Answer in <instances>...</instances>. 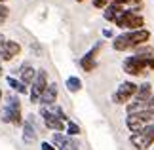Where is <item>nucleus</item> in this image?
<instances>
[{
	"label": "nucleus",
	"mask_w": 154,
	"mask_h": 150,
	"mask_svg": "<svg viewBox=\"0 0 154 150\" xmlns=\"http://www.w3.org/2000/svg\"><path fill=\"white\" fill-rule=\"evenodd\" d=\"M124 67V72L131 74V76H143L146 72L154 70V57L150 55H131V57H126L122 63Z\"/></svg>",
	"instance_id": "nucleus-1"
},
{
	"label": "nucleus",
	"mask_w": 154,
	"mask_h": 150,
	"mask_svg": "<svg viewBox=\"0 0 154 150\" xmlns=\"http://www.w3.org/2000/svg\"><path fill=\"white\" fill-rule=\"evenodd\" d=\"M2 122L4 124H14V125L23 124L21 101L14 93H8V97H6V105H4V110H2Z\"/></svg>",
	"instance_id": "nucleus-2"
},
{
	"label": "nucleus",
	"mask_w": 154,
	"mask_h": 150,
	"mask_svg": "<svg viewBox=\"0 0 154 150\" xmlns=\"http://www.w3.org/2000/svg\"><path fill=\"white\" fill-rule=\"evenodd\" d=\"M114 23H116V27L126 29V31H137V29H143L145 19L137 14V8H131V10H124L116 17Z\"/></svg>",
	"instance_id": "nucleus-3"
},
{
	"label": "nucleus",
	"mask_w": 154,
	"mask_h": 150,
	"mask_svg": "<svg viewBox=\"0 0 154 150\" xmlns=\"http://www.w3.org/2000/svg\"><path fill=\"white\" fill-rule=\"evenodd\" d=\"M129 142L137 148V150H146L154 145V124H149L143 131L139 133H131Z\"/></svg>",
	"instance_id": "nucleus-4"
},
{
	"label": "nucleus",
	"mask_w": 154,
	"mask_h": 150,
	"mask_svg": "<svg viewBox=\"0 0 154 150\" xmlns=\"http://www.w3.org/2000/svg\"><path fill=\"white\" fill-rule=\"evenodd\" d=\"M46 87H48V72L44 69H40V70H36L34 82L31 84V103H34V105L40 103V97L46 91Z\"/></svg>",
	"instance_id": "nucleus-5"
},
{
	"label": "nucleus",
	"mask_w": 154,
	"mask_h": 150,
	"mask_svg": "<svg viewBox=\"0 0 154 150\" xmlns=\"http://www.w3.org/2000/svg\"><path fill=\"white\" fill-rule=\"evenodd\" d=\"M137 84L133 82H122L120 86H118V89L114 91V95H112V101H114L116 105H128L129 99L135 97V93H137Z\"/></svg>",
	"instance_id": "nucleus-6"
},
{
	"label": "nucleus",
	"mask_w": 154,
	"mask_h": 150,
	"mask_svg": "<svg viewBox=\"0 0 154 150\" xmlns=\"http://www.w3.org/2000/svg\"><path fill=\"white\" fill-rule=\"evenodd\" d=\"M40 114H42V118H44V125H46L48 129L55 131V133H61L63 129H67L65 122L50 110V106H42V109H40Z\"/></svg>",
	"instance_id": "nucleus-7"
},
{
	"label": "nucleus",
	"mask_w": 154,
	"mask_h": 150,
	"mask_svg": "<svg viewBox=\"0 0 154 150\" xmlns=\"http://www.w3.org/2000/svg\"><path fill=\"white\" fill-rule=\"evenodd\" d=\"M38 139V129H36V116H32V114H29L25 124H23V141L27 142V145H31Z\"/></svg>",
	"instance_id": "nucleus-8"
},
{
	"label": "nucleus",
	"mask_w": 154,
	"mask_h": 150,
	"mask_svg": "<svg viewBox=\"0 0 154 150\" xmlns=\"http://www.w3.org/2000/svg\"><path fill=\"white\" fill-rule=\"evenodd\" d=\"M19 53H21L19 42H15V40H6L2 51H0V59H2V61H11V59L17 57Z\"/></svg>",
	"instance_id": "nucleus-9"
},
{
	"label": "nucleus",
	"mask_w": 154,
	"mask_h": 150,
	"mask_svg": "<svg viewBox=\"0 0 154 150\" xmlns=\"http://www.w3.org/2000/svg\"><path fill=\"white\" fill-rule=\"evenodd\" d=\"M128 32H129V42H131L133 50L139 46H145L150 40V32L146 29H137V31H128Z\"/></svg>",
	"instance_id": "nucleus-10"
},
{
	"label": "nucleus",
	"mask_w": 154,
	"mask_h": 150,
	"mask_svg": "<svg viewBox=\"0 0 154 150\" xmlns=\"http://www.w3.org/2000/svg\"><path fill=\"white\" fill-rule=\"evenodd\" d=\"M55 101H57V84H48L46 91L42 93V97H40V105L51 106V105H55Z\"/></svg>",
	"instance_id": "nucleus-11"
},
{
	"label": "nucleus",
	"mask_w": 154,
	"mask_h": 150,
	"mask_svg": "<svg viewBox=\"0 0 154 150\" xmlns=\"http://www.w3.org/2000/svg\"><path fill=\"white\" fill-rule=\"evenodd\" d=\"M126 125H128V129L131 131V133H139V131H143L146 127V124H145V120L139 116V114H128V118H126Z\"/></svg>",
	"instance_id": "nucleus-12"
},
{
	"label": "nucleus",
	"mask_w": 154,
	"mask_h": 150,
	"mask_svg": "<svg viewBox=\"0 0 154 150\" xmlns=\"http://www.w3.org/2000/svg\"><path fill=\"white\" fill-rule=\"evenodd\" d=\"M34 78H36V70H34L29 63H23L19 67V80L25 84V86H29V84L34 82Z\"/></svg>",
	"instance_id": "nucleus-13"
},
{
	"label": "nucleus",
	"mask_w": 154,
	"mask_h": 150,
	"mask_svg": "<svg viewBox=\"0 0 154 150\" xmlns=\"http://www.w3.org/2000/svg\"><path fill=\"white\" fill-rule=\"evenodd\" d=\"M112 47H114L116 51H128L131 50V42H129V32H122L118 34V36L114 38V42H112Z\"/></svg>",
	"instance_id": "nucleus-14"
},
{
	"label": "nucleus",
	"mask_w": 154,
	"mask_h": 150,
	"mask_svg": "<svg viewBox=\"0 0 154 150\" xmlns=\"http://www.w3.org/2000/svg\"><path fill=\"white\" fill-rule=\"evenodd\" d=\"M152 86L149 82H145V84H141V86L137 87V93H135V101H141V103H149V101L152 99Z\"/></svg>",
	"instance_id": "nucleus-15"
},
{
	"label": "nucleus",
	"mask_w": 154,
	"mask_h": 150,
	"mask_svg": "<svg viewBox=\"0 0 154 150\" xmlns=\"http://www.w3.org/2000/svg\"><path fill=\"white\" fill-rule=\"evenodd\" d=\"M122 11H124V6H118V4H109V6L105 8L103 17H105L106 21H112V23H114V21H116V17L120 15Z\"/></svg>",
	"instance_id": "nucleus-16"
},
{
	"label": "nucleus",
	"mask_w": 154,
	"mask_h": 150,
	"mask_svg": "<svg viewBox=\"0 0 154 150\" xmlns=\"http://www.w3.org/2000/svg\"><path fill=\"white\" fill-rule=\"evenodd\" d=\"M65 86H67V89H69L70 93H76V91H80V89H82V80H80L78 76H70V78H67Z\"/></svg>",
	"instance_id": "nucleus-17"
},
{
	"label": "nucleus",
	"mask_w": 154,
	"mask_h": 150,
	"mask_svg": "<svg viewBox=\"0 0 154 150\" xmlns=\"http://www.w3.org/2000/svg\"><path fill=\"white\" fill-rule=\"evenodd\" d=\"M8 86L14 89V91H17V93H27V86H25L21 80H17V78L8 76Z\"/></svg>",
	"instance_id": "nucleus-18"
},
{
	"label": "nucleus",
	"mask_w": 154,
	"mask_h": 150,
	"mask_svg": "<svg viewBox=\"0 0 154 150\" xmlns=\"http://www.w3.org/2000/svg\"><path fill=\"white\" fill-rule=\"evenodd\" d=\"M80 67L84 69L86 72H91V70L97 67V61H95V59H91V57H88V55H84V57L80 59Z\"/></svg>",
	"instance_id": "nucleus-19"
},
{
	"label": "nucleus",
	"mask_w": 154,
	"mask_h": 150,
	"mask_svg": "<svg viewBox=\"0 0 154 150\" xmlns=\"http://www.w3.org/2000/svg\"><path fill=\"white\" fill-rule=\"evenodd\" d=\"M67 135H69V137H76V135H80V125H78V124H74L72 120H69V122H67Z\"/></svg>",
	"instance_id": "nucleus-20"
},
{
	"label": "nucleus",
	"mask_w": 154,
	"mask_h": 150,
	"mask_svg": "<svg viewBox=\"0 0 154 150\" xmlns=\"http://www.w3.org/2000/svg\"><path fill=\"white\" fill-rule=\"evenodd\" d=\"M93 6L99 10H105L106 6H109V0H93Z\"/></svg>",
	"instance_id": "nucleus-21"
},
{
	"label": "nucleus",
	"mask_w": 154,
	"mask_h": 150,
	"mask_svg": "<svg viewBox=\"0 0 154 150\" xmlns=\"http://www.w3.org/2000/svg\"><path fill=\"white\" fill-rule=\"evenodd\" d=\"M8 15H10V10L6 8L4 4H0V21H4L6 17H8Z\"/></svg>",
	"instance_id": "nucleus-22"
},
{
	"label": "nucleus",
	"mask_w": 154,
	"mask_h": 150,
	"mask_svg": "<svg viewBox=\"0 0 154 150\" xmlns=\"http://www.w3.org/2000/svg\"><path fill=\"white\" fill-rule=\"evenodd\" d=\"M40 150H55V146H53L51 142H42V145H40Z\"/></svg>",
	"instance_id": "nucleus-23"
},
{
	"label": "nucleus",
	"mask_w": 154,
	"mask_h": 150,
	"mask_svg": "<svg viewBox=\"0 0 154 150\" xmlns=\"http://www.w3.org/2000/svg\"><path fill=\"white\" fill-rule=\"evenodd\" d=\"M103 36L105 38H112V31H110V29H105V31H103Z\"/></svg>",
	"instance_id": "nucleus-24"
},
{
	"label": "nucleus",
	"mask_w": 154,
	"mask_h": 150,
	"mask_svg": "<svg viewBox=\"0 0 154 150\" xmlns=\"http://www.w3.org/2000/svg\"><path fill=\"white\" fill-rule=\"evenodd\" d=\"M149 109H150V110H154V95H152V99L149 101Z\"/></svg>",
	"instance_id": "nucleus-25"
},
{
	"label": "nucleus",
	"mask_w": 154,
	"mask_h": 150,
	"mask_svg": "<svg viewBox=\"0 0 154 150\" xmlns=\"http://www.w3.org/2000/svg\"><path fill=\"white\" fill-rule=\"evenodd\" d=\"M129 4H131V6H137V4H141V0H129Z\"/></svg>",
	"instance_id": "nucleus-26"
},
{
	"label": "nucleus",
	"mask_w": 154,
	"mask_h": 150,
	"mask_svg": "<svg viewBox=\"0 0 154 150\" xmlns=\"http://www.w3.org/2000/svg\"><path fill=\"white\" fill-rule=\"evenodd\" d=\"M2 72L4 70H2V59H0V76H2Z\"/></svg>",
	"instance_id": "nucleus-27"
},
{
	"label": "nucleus",
	"mask_w": 154,
	"mask_h": 150,
	"mask_svg": "<svg viewBox=\"0 0 154 150\" xmlns=\"http://www.w3.org/2000/svg\"><path fill=\"white\" fill-rule=\"evenodd\" d=\"M4 2H8V0H0V4H4Z\"/></svg>",
	"instance_id": "nucleus-28"
},
{
	"label": "nucleus",
	"mask_w": 154,
	"mask_h": 150,
	"mask_svg": "<svg viewBox=\"0 0 154 150\" xmlns=\"http://www.w3.org/2000/svg\"><path fill=\"white\" fill-rule=\"evenodd\" d=\"M76 2H86V0H76Z\"/></svg>",
	"instance_id": "nucleus-29"
},
{
	"label": "nucleus",
	"mask_w": 154,
	"mask_h": 150,
	"mask_svg": "<svg viewBox=\"0 0 154 150\" xmlns=\"http://www.w3.org/2000/svg\"><path fill=\"white\" fill-rule=\"evenodd\" d=\"M0 99H2V89H0Z\"/></svg>",
	"instance_id": "nucleus-30"
},
{
	"label": "nucleus",
	"mask_w": 154,
	"mask_h": 150,
	"mask_svg": "<svg viewBox=\"0 0 154 150\" xmlns=\"http://www.w3.org/2000/svg\"><path fill=\"white\" fill-rule=\"evenodd\" d=\"M0 23H2V21H0Z\"/></svg>",
	"instance_id": "nucleus-31"
}]
</instances>
